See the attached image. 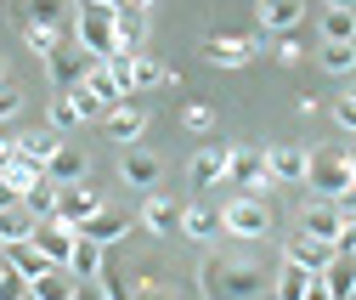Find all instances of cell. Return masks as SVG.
Masks as SVG:
<instances>
[{
    "label": "cell",
    "instance_id": "obj_10",
    "mask_svg": "<svg viewBox=\"0 0 356 300\" xmlns=\"http://www.w3.org/2000/svg\"><path fill=\"white\" fill-rule=\"evenodd\" d=\"M339 227H345V216H339V204H328V198H311L305 216H300V232L323 238V244H339Z\"/></svg>",
    "mask_w": 356,
    "mask_h": 300
},
{
    "label": "cell",
    "instance_id": "obj_31",
    "mask_svg": "<svg viewBox=\"0 0 356 300\" xmlns=\"http://www.w3.org/2000/svg\"><path fill=\"white\" fill-rule=\"evenodd\" d=\"M79 85H85V91H97V97H102L108 108H113V102H124V91H119V85H113V74H108V63H91V68H85V79H79Z\"/></svg>",
    "mask_w": 356,
    "mask_h": 300
},
{
    "label": "cell",
    "instance_id": "obj_26",
    "mask_svg": "<svg viewBox=\"0 0 356 300\" xmlns=\"http://www.w3.org/2000/svg\"><path fill=\"white\" fill-rule=\"evenodd\" d=\"M181 232L193 244H215L220 238V210H181Z\"/></svg>",
    "mask_w": 356,
    "mask_h": 300
},
{
    "label": "cell",
    "instance_id": "obj_21",
    "mask_svg": "<svg viewBox=\"0 0 356 300\" xmlns=\"http://www.w3.org/2000/svg\"><path fill=\"white\" fill-rule=\"evenodd\" d=\"M317 278L328 283L334 300H356V255H334V261H328Z\"/></svg>",
    "mask_w": 356,
    "mask_h": 300
},
{
    "label": "cell",
    "instance_id": "obj_12",
    "mask_svg": "<svg viewBox=\"0 0 356 300\" xmlns=\"http://www.w3.org/2000/svg\"><path fill=\"white\" fill-rule=\"evenodd\" d=\"M215 272H220V278H204L215 300H238V294H254V289H260L254 267H238V261H227V267H215Z\"/></svg>",
    "mask_w": 356,
    "mask_h": 300
},
{
    "label": "cell",
    "instance_id": "obj_30",
    "mask_svg": "<svg viewBox=\"0 0 356 300\" xmlns=\"http://www.w3.org/2000/svg\"><path fill=\"white\" fill-rule=\"evenodd\" d=\"M323 40L350 46V40H356V6H328V12H323Z\"/></svg>",
    "mask_w": 356,
    "mask_h": 300
},
{
    "label": "cell",
    "instance_id": "obj_25",
    "mask_svg": "<svg viewBox=\"0 0 356 300\" xmlns=\"http://www.w3.org/2000/svg\"><path fill=\"white\" fill-rule=\"evenodd\" d=\"M305 283H311V267H300V261L283 255V267H277V278H272V294H277V300H305Z\"/></svg>",
    "mask_w": 356,
    "mask_h": 300
},
{
    "label": "cell",
    "instance_id": "obj_14",
    "mask_svg": "<svg viewBox=\"0 0 356 300\" xmlns=\"http://www.w3.org/2000/svg\"><path fill=\"white\" fill-rule=\"evenodd\" d=\"M79 232H85V238H97V244L108 249V244H124V238H130V216H119V210L102 204L91 221H79Z\"/></svg>",
    "mask_w": 356,
    "mask_h": 300
},
{
    "label": "cell",
    "instance_id": "obj_46",
    "mask_svg": "<svg viewBox=\"0 0 356 300\" xmlns=\"http://www.w3.org/2000/svg\"><path fill=\"white\" fill-rule=\"evenodd\" d=\"M12 159H17V136H0V170H6Z\"/></svg>",
    "mask_w": 356,
    "mask_h": 300
},
{
    "label": "cell",
    "instance_id": "obj_2",
    "mask_svg": "<svg viewBox=\"0 0 356 300\" xmlns=\"http://www.w3.org/2000/svg\"><path fill=\"white\" fill-rule=\"evenodd\" d=\"M305 187H311V198H339L345 187H350V170H345V148H311L305 153Z\"/></svg>",
    "mask_w": 356,
    "mask_h": 300
},
{
    "label": "cell",
    "instance_id": "obj_40",
    "mask_svg": "<svg viewBox=\"0 0 356 300\" xmlns=\"http://www.w3.org/2000/svg\"><path fill=\"white\" fill-rule=\"evenodd\" d=\"M334 119H339V131H350V136H356V91H345V97L334 102Z\"/></svg>",
    "mask_w": 356,
    "mask_h": 300
},
{
    "label": "cell",
    "instance_id": "obj_11",
    "mask_svg": "<svg viewBox=\"0 0 356 300\" xmlns=\"http://www.w3.org/2000/svg\"><path fill=\"white\" fill-rule=\"evenodd\" d=\"M142 131H147V108H142V102H130V97H124V102H113V108H108V136H113V142L136 148V136H142Z\"/></svg>",
    "mask_w": 356,
    "mask_h": 300
},
{
    "label": "cell",
    "instance_id": "obj_51",
    "mask_svg": "<svg viewBox=\"0 0 356 300\" xmlns=\"http://www.w3.org/2000/svg\"><path fill=\"white\" fill-rule=\"evenodd\" d=\"M0 79H6V57H0Z\"/></svg>",
    "mask_w": 356,
    "mask_h": 300
},
{
    "label": "cell",
    "instance_id": "obj_4",
    "mask_svg": "<svg viewBox=\"0 0 356 300\" xmlns=\"http://www.w3.org/2000/svg\"><path fill=\"white\" fill-rule=\"evenodd\" d=\"M227 182H238V187L254 193V198H260L266 187H277L272 170H266V153H260V148H232V153H227Z\"/></svg>",
    "mask_w": 356,
    "mask_h": 300
},
{
    "label": "cell",
    "instance_id": "obj_49",
    "mask_svg": "<svg viewBox=\"0 0 356 300\" xmlns=\"http://www.w3.org/2000/svg\"><path fill=\"white\" fill-rule=\"evenodd\" d=\"M91 6H108V12H124V6H130V0H91Z\"/></svg>",
    "mask_w": 356,
    "mask_h": 300
},
{
    "label": "cell",
    "instance_id": "obj_1",
    "mask_svg": "<svg viewBox=\"0 0 356 300\" xmlns=\"http://www.w3.org/2000/svg\"><path fill=\"white\" fill-rule=\"evenodd\" d=\"M113 17H119V12L79 0V12H74V46L91 57V63H108V57L119 52V40H113Z\"/></svg>",
    "mask_w": 356,
    "mask_h": 300
},
{
    "label": "cell",
    "instance_id": "obj_38",
    "mask_svg": "<svg viewBox=\"0 0 356 300\" xmlns=\"http://www.w3.org/2000/svg\"><path fill=\"white\" fill-rule=\"evenodd\" d=\"M23 294H29V278L17 267H6V272H0V300H23Z\"/></svg>",
    "mask_w": 356,
    "mask_h": 300
},
{
    "label": "cell",
    "instance_id": "obj_44",
    "mask_svg": "<svg viewBox=\"0 0 356 300\" xmlns=\"http://www.w3.org/2000/svg\"><path fill=\"white\" fill-rule=\"evenodd\" d=\"M17 204H23V193H17L6 176H0V210H17Z\"/></svg>",
    "mask_w": 356,
    "mask_h": 300
},
{
    "label": "cell",
    "instance_id": "obj_28",
    "mask_svg": "<svg viewBox=\"0 0 356 300\" xmlns=\"http://www.w3.org/2000/svg\"><path fill=\"white\" fill-rule=\"evenodd\" d=\"M23 23H40V29H74L68 23V0H29V12H23Z\"/></svg>",
    "mask_w": 356,
    "mask_h": 300
},
{
    "label": "cell",
    "instance_id": "obj_42",
    "mask_svg": "<svg viewBox=\"0 0 356 300\" xmlns=\"http://www.w3.org/2000/svg\"><path fill=\"white\" fill-rule=\"evenodd\" d=\"M136 300H170V289L153 283V278H142V283H136Z\"/></svg>",
    "mask_w": 356,
    "mask_h": 300
},
{
    "label": "cell",
    "instance_id": "obj_53",
    "mask_svg": "<svg viewBox=\"0 0 356 300\" xmlns=\"http://www.w3.org/2000/svg\"><path fill=\"white\" fill-rule=\"evenodd\" d=\"M23 300H34V294H23Z\"/></svg>",
    "mask_w": 356,
    "mask_h": 300
},
{
    "label": "cell",
    "instance_id": "obj_33",
    "mask_svg": "<svg viewBox=\"0 0 356 300\" xmlns=\"http://www.w3.org/2000/svg\"><path fill=\"white\" fill-rule=\"evenodd\" d=\"M34 232V216L17 204V210H0V244H23Z\"/></svg>",
    "mask_w": 356,
    "mask_h": 300
},
{
    "label": "cell",
    "instance_id": "obj_35",
    "mask_svg": "<svg viewBox=\"0 0 356 300\" xmlns=\"http://www.w3.org/2000/svg\"><path fill=\"white\" fill-rule=\"evenodd\" d=\"M46 125H51V131H74V125H79V108H74V97H68V91H57V97H51Z\"/></svg>",
    "mask_w": 356,
    "mask_h": 300
},
{
    "label": "cell",
    "instance_id": "obj_22",
    "mask_svg": "<svg viewBox=\"0 0 356 300\" xmlns=\"http://www.w3.org/2000/svg\"><path fill=\"white\" fill-rule=\"evenodd\" d=\"M6 267H17V272L34 283L40 272H46V267H57V261H46V249H40L34 238H23V244H6Z\"/></svg>",
    "mask_w": 356,
    "mask_h": 300
},
{
    "label": "cell",
    "instance_id": "obj_5",
    "mask_svg": "<svg viewBox=\"0 0 356 300\" xmlns=\"http://www.w3.org/2000/svg\"><path fill=\"white\" fill-rule=\"evenodd\" d=\"M159 176H164V159H159V153H147V148H124V159H119V182H124V187L153 193Z\"/></svg>",
    "mask_w": 356,
    "mask_h": 300
},
{
    "label": "cell",
    "instance_id": "obj_37",
    "mask_svg": "<svg viewBox=\"0 0 356 300\" xmlns=\"http://www.w3.org/2000/svg\"><path fill=\"white\" fill-rule=\"evenodd\" d=\"M68 97H74V108H79V119H108V102H102L97 91H85V85H74Z\"/></svg>",
    "mask_w": 356,
    "mask_h": 300
},
{
    "label": "cell",
    "instance_id": "obj_6",
    "mask_svg": "<svg viewBox=\"0 0 356 300\" xmlns=\"http://www.w3.org/2000/svg\"><path fill=\"white\" fill-rule=\"evenodd\" d=\"M40 249H46V261H57V267H68V249H74V238H79V227H68L63 216H46V221H34V232H29Z\"/></svg>",
    "mask_w": 356,
    "mask_h": 300
},
{
    "label": "cell",
    "instance_id": "obj_17",
    "mask_svg": "<svg viewBox=\"0 0 356 300\" xmlns=\"http://www.w3.org/2000/svg\"><path fill=\"white\" fill-rule=\"evenodd\" d=\"M227 153H232V148H198V153L187 159V176H193L198 187H215V182H227Z\"/></svg>",
    "mask_w": 356,
    "mask_h": 300
},
{
    "label": "cell",
    "instance_id": "obj_8",
    "mask_svg": "<svg viewBox=\"0 0 356 300\" xmlns=\"http://www.w3.org/2000/svg\"><path fill=\"white\" fill-rule=\"evenodd\" d=\"M102 210V193L91 187V182H68L63 193H57V216L68 221V227H79V221H91Z\"/></svg>",
    "mask_w": 356,
    "mask_h": 300
},
{
    "label": "cell",
    "instance_id": "obj_20",
    "mask_svg": "<svg viewBox=\"0 0 356 300\" xmlns=\"http://www.w3.org/2000/svg\"><path fill=\"white\" fill-rule=\"evenodd\" d=\"M305 17V0H260V23L272 34H294Z\"/></svg>",
    "mask_w": 356,
    "mask_h": 300
},
{
    "label": "cell",
    "instance_id": "obj_50",
    "mask_svg": "<svg viewBox=\"0 0 356 300\" xmlns=\"http://www.w3.org/2000/svg\"><path fill=\"white\" fill-rule=\"evenodd\" d=\"M328 6H356V0H328Z\"/></svg>",
    "mask_w": 356,
    "mask_h": 300
},
{
    "label": "cell",
    "instance_id": "obj_16",
    "mask_svg": "<svg viewBox=\"0 0 356 300\" xmlns=\"http://www.w3.org/2000/svg\"><path fill=\"white\" fill-rule=\"evenodd\" d=\"M305 153L311 148H289V142L266 148V170H272V182H305Z\"/></svg>",
    "mask_w": 356,
    "mask_h": 300
},
{
    "label": "cell",
    "instance_id": "obj_24",
    "mask_svg": "<svg viewBox=\"0 0 356 300\" xmlns=\"http://www.w3.org/2000/svg\"><path fill=\"white\" fill-rule=\"evenodd\" d=\"M57 148H63V131H51V125H40V131H23V136H17V153L34 159V164H46Z\"/></svg>",
    "mask_w": 356,
    "mask_h": 300
},
{
    "label": "cell",
    "instance_id": "obj_15",
    "mask_svg": "<svg viewBox=\"0 0 356 300\" xmlns=\"http://www.w3.org/2000/svg\"><path fill=\"white\" fill-rule=\"evenodd\" d=\"M46 176H51L57 187H68V182H85V176H91V159H85L79 148H68V142H63V148L46 159Z\"/></svg>",
    "mask_w": 356,
    "mask_h": 300
},
{
    "label": "cell",
    "instance_id": "obj_7",
    "mask_svg": "<svg viewBox=\"0 0 356 300\" xmlns=\"http://www.w3.org/2000/svg\"><path fill=\"white\" fill-rule=\"evenodd\" d=\"M85 68H91V57H85L74 40H63V46L46 57V74H51V85H57V91H74V85L85 79Z\"/></svg>",
    "mask_w": 356,
    "mask_h": 300
},
{
    "label": "cell",
    "instance_id": "obj_39",
    "mask_svg": "<svg viewBox=\"0 0 356 300\" xmlns=\"http://www.w3.org/2000/svg\"><path fill=\"white\" fill-rule=\"evenodd\" d=\"M181 125H187V131H209V125H215V108H204V102H187V108H181Z\"/></svg>",
    "mask_w": 356,
    "mask_h": 300
},
{
    "label": "cell",
    "instance_id": "obj_13",
    "mask_svg": "<svg viewBox=\"0 0 356 300\" xmlns=\"http://www.w3.org/2000/svg\"><path fill=\"white\" fill-rule=\"evenodd\" d=\"M142 227H147L153 238L181 232V204H175V198H164V193H147V198H142Z\"/></svg>",
    "mask_w": 356,
    "mask_h": 300
},
{
    "label": "cell",
    "instance_id": "obj_36",
    "mask_svg": "<svg viewBox=\"0 0 356 300\" xmlns=\"http://www.w3.org/2000/svg\"><path fill=\"white\" fill-rule=\"evenodd\" d=\"M164 79H175V68L153 63L147 52H136V91H142V85H164Z\"/></svg>",
    "mask_w": 356,
    "mask_h": 300
},
{
    "label": "cell",
    "instance_id": "obj_23",
    "mask_svg": "<svg viewBox=\"0 0 356 300\" xmlns=\"http://www.w3.org/2000/svg\"><path fill=\"white\" fill-rule=\"evenodd\" d=\"M29 294L34 300H74V272L68 267H46V272L29 283Z\"/></svg>",
    "mask_w": 356,
    "mask_h": 300
},
{
    "label": "cell",
    "instance_id": "obj_47",
    "mask_svg": "<svg viewBox=\"0 0 356 300\" xmlns=\"http://www.w3.org/2000/svg\"><path fill=\"white\" fill-rule=\"evenodd\" d=\"M334 204H339V216H356V187H345V193H339Z\"/></svg>",
    "mask_w": 356,
    "mask_h": 300
},
{
    "label": "cell",
    "instance_id": "obj_9",
    "mask_svg": "<svg viewBox=\"0 0 356 300\" xmlns=\"http://www.w3.org/2000/svg\"><path fill=\"white\" fill-rule=\"evenodd\" d=\"M204 57L215 68H243V63H254V40L249 34H209L204 40Z\"/></svg>",
    "mask_w": 356,
    "mask_h": 300
},
{
    "label": "cell",
    "instance_id": "obj_27",
    "mask_svg": "<svg viewBox=\"0 0 356 300\" xmlns=\"http://www.w3.org/2000/svg\"><path fill=\"white\" fill-rule=\"evenodd\" d=\"M57 193H63V187H57L51 176H40V182L23 193V210H29L34 221H46V216H57Z\"/></svg>",
    "mask_w": 356,
    "mask_h": 300
},
{
    "label": "cell",
    "instance_id": "obj_29",
    "mask_svg": "<svg viewBox=\"0 0 356 300\" xmlns=\"http://www.w3.org/2000/svg\"><path fill=\"white\" fill-rule=\"evenodd\" d=\"M113 40H119V52H142V40H147V12H119V17H113Z\"/></svg>",
    "mask_w": 356,
    "mask_h": 300
},
{
    "label": "cell",
    "instance_id": "obj_19",
    "mask_svg": "<svg viewBox=\"0 0 356 300\" xmlns=\"http://www.w3.org/2000/svg\"><path fill=\"white\" fill-rule=\"evenodd\" d=\"M102 261H108V249L97 244V238H74V249H68V272L74 278H102Z\"/></svg>",
    "mask_w": 356,
    "mask_h": 300
},
{
    "label": "cell",
    "instance_id": "obj_32",
    "mask_svg": "<svg viewBox=\"0 0 356 300\" xmlns=\"http://www.w3.org/2000/svg\"><path fill=\"white\" fill-rule=\"evenodd\" d=\"M23 40H29V52H34L40 63H46V57H51V52L63 46L68 34H63V29H40V23H23Z\"/></svg>",
    "mask_w": 356,
    "mask_h": 300
},
{
    "label": "cell",
    "instance_id": "obj_3",
    "mask_svg": "<svg viewBox=\"0 0 356 300\" xmlns=\"http://www.w3.org/2000/svg\"><path fill=\"white\" fill-rule=\"evenodd\" d=\"M220 232L238 238V244H260L266 232H272V210H266L254 193H243V198H232L227 210H220Z\"/></svg>",
    "mask_w": 356,
    "mask_h": 300
},
{
    "label": "cell",
    "instance_id": "obj_48",
    "mask_svg": "<svg viewBox=\"0 0 356 300\" xmlns=\"http://www.w3.org/2000/svg\"><path fill=\"white\" fill-rule=\"evenodd\" d=\"M345 170H350V187H356V142L345 148Z\"/></svg>",
    "mask_w": 356,
    "mask_h": 300
},
{
    "label": "cell",
    "instance_id": "obj_34",
    "mask_svg": "<svg viewBox=\"0 0 356 300\" xmlns=\"http://www.w3.org/2000/svg\"><path fill=\"white\" fill-rule=\"evenodd\" d=\"M317 63H323L328 74H356V40H350V46H334V40H323Z\"/></svg>",
    "mask_w": 356,
    "mask_h": 300
},
{
    "label": "cell",
    "instance_id": "obj_45",
    "mask_svg": "<svg viewBox=\"0 0 356 300\" xmlns=\"http://www.w3.org/2000/svg\"><path fill=\"white\" fill-rule=\"evenodd\" d=\"M305 300H334V294H328V283H323L317 272H311V283H305Z\"/></svg>",
    "mask_w": 356,
    "mask_h": 300
},
{
    "label": "cell",
    "instance_id": "obj_43",
    "mask_svg": "<svg viewBox=\"0 0 356 300\" xmlns=\"http://www.w3.org/2000/svg\"><path fill=\"white\" fill-rule=\"evenodd\" d=\"M277 63H300V40H294V34L277 40Z\"/></svg>",
    "mask_w": 356,
    "mask_h": 300
},
{
    "label": "cell",
    "instance_id": "obj_41",
    "mask_svg": "<svg viewBox=\"0 0 356 300\" xmlns=\"http://www.w3.org/2000/svg\"><path fill=\"white\" fill-rule=\"evenodd\" d=\"M23 108V91H17V85H6V79H0V119H12Z\"/></svg>",
    "mask_w": 356,
    "mask_h": 300
},
{
    "label": "cell",
    "instance_id": "obj_52",
    "mask_svg": "<svg viewBox=\"0 0 356 300\" xmlns=\"http://www.w3.org/2000/svg\"><path fill=\"white\" fill-rule=\"evenodd\" d=\"M0 255H6V244H0Z\"/></svg>",
    "mask_w": 356,
    "mask_h": 300
},
{
    "label": "cell",
    "instance_id": "obj_18",
    "mask_svg": "<svg viewBox=\"0 0 356 300\" xmlns=\"http://www.w3.org/2000/svg\"><path fill=\"white\" fill-rule=\"evenodd\" d=\"M283 255H289V261H300V267H311V272H323L339 249H334V244H323V238H305V232H294Z\"/></svg>",
    "mask_w": 356,
    "mask_h": 300
}]
</instances>
